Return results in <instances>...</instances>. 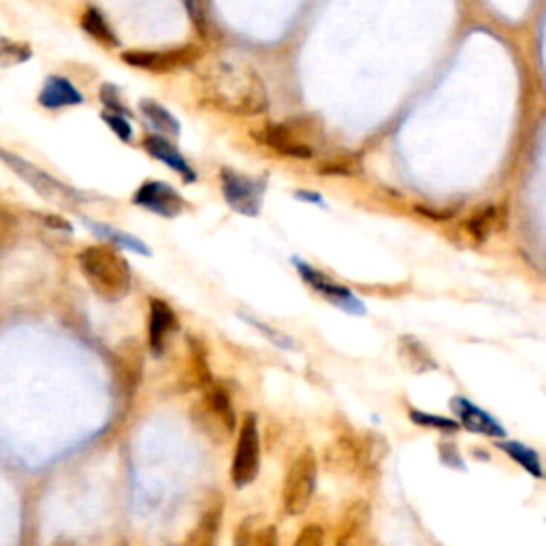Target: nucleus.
<instances>
[{"label": "nucleus", "instance_id": "nucleus-1", "mask_svg": "<svg viewBox=\"0 0 546 546\" xmlns=\"http://www.w3.org/2000/svg\"><path fill=\"white\" fill-rule=\"evenodd\" d=\"M192 88L203 107L235 118H256L269 107L263 77L248 60L237 56H216L201 64Z\"/></svg>", "mask_w": 546, "mask_h": 546}, {"label": "nucleus", "instance_id": "nucleus-2", "mask_svg": "<svg viewBox=\"0 0 546 546\" xmlns=\"http://www.w3.org/2000/svg\"><path fill=\"white\" fill-rule=\"evenodd\" d=\"M79 269L92 291L105 301H120L131 291V267L124 256L111 246H88L79 254Z\"/></svg>", "mask_w": 546, "mask_h": 546}, {"label": "nucleus", "instance_id": "nucleus-3", "mask_svg": "<svg viewBox=\"0 0 546 546\" xmlns=\"http://www.w3.org/2000/svg\"><path fill=\"white\" fill-rule=\"evenodd\" d=\"M378 442V438H363L352 429L337 431L325 446V465L333 474L365 478L374 472L382 457Z\"/></svg>", "mask_w": 546, "mask_h": 546}, {"label": "nucleus", "instance_id": "nucleus-4", "mask_svg": "<svg viewBox=\"0 0 546 546\" xmlns=\"http://www.w3.org/2000/svg\"><path fill=\"white\" fill-rule=\"evenodd\" d=\"M325 137L323 122L314 116L288 118L284 122L267 126L261 139L282 156L312 158Z\"/></svg>", "mask_w": 546, "mask_h": 546}, {"label": "nucleus", "instance_id": "nucleus-5", "mask_svg": "<svg viewBox=\"0 0 546 546\" xmlns=\"http://www.w3.org/2000/svg\"><path fill=\"white\" fill-rule=\"evenodd\" d=\"M192 421L214 442H227L237 431V412L229 391L222 384L212 382L203 391L199 404L192 408Z\"/></svg>", "mask_w": 546, "mask_h": 546}, {"label": "nucleus", "instance_id": "nucleus-6", "mask_svg": "<svg viewBox=\"0 0 546 546\" xmlns=\"http://www.w3.org/2000/svg\"><path fill=\"white\" fill-rule=\"evenodd\" d=\"M318 485V459L312 448L301 451L288 465L282 485V508L286 515L299 517L310 508Z\"/></svg>", "mask_w": 546, "mask_h": 546}, {"label": "nucleus", "instance_id": "nucleus-7", "mask_svg": "<svg viewBox=\"0 0 546 546\" xmlns=\"http://www.w3.org/2000/svg\"><path fill=\"white\" fill-rule=\"evenodd\" d=\"M261 470V433L254 412H246L239 425L235 453L231 463V480L237 489L252 485Z\"/></svg>", "mask_w": 546, "mask_h": 546}, {"label": "nucleus", "instance_id": "nucleus-8", "mask_svg": "<svg viewBox=\"0 0 546 546\" xmlns=\"http://www.w3.org/2000/svg\"><path fill=\"white\" fill-rule=\"evenodd\" d=\"M203 58V50L199 45H180L171 47V50H131L124 52L122 60L133 69H141L148 73H175L182 69L197 67L199 60Z\"/></svg>", "mask_w": 546, "mask_h": 546}, {"label": "nucleus", "instance_id": "nucleus-9", "mask_svg": "<svg viewBox=\"0 0 546 546\" xmlns=\"http://www.w3.org/2000/svg\"><path fill=\"white\" fill-rule=\"evenodd\" d=\"M220 182H222L224 199H227V203L237 214L248 216V218L259 216L263 197H265V188H267L265 180L248 178V175L237 173L233 169H222Z\"/></svg>", "mask_w": 546, "mask_h": 546}, {"label": "nucleus", "instance_id": "nucleus-10", "mask_svg": "<svg viewBox=\"0 0 546 546\" xmlns=\"http://www.w3.org/2000/svg\"><path fill=\"white\" fill-rule=\"evenodd\" d=\"M295 265H297V271H299V276L303 278V282L312 286L314 291L318 295H323L329 303L337 305V308L348 312V314H357V316L365 314V305L355 295H352L346 286L331 280L329 276H325L323 271L314 269L310 263H303V261L295 259Z\"/></svg>", "mask_w": 546, "mask_h": 546}, {"label": "nucleus", "instance_id": "nucleus-11", "mask_svg": "<svg viewBox=\"0 0 546 546\" xmlns=\"http://www.w3.org/2000/svg\"><path fill=\"white\" fill-rule=\"evenodd\" d=\"M133 203L163 218H178L186 210V201L180 192L156 180L143 182L133 195Z\"/></svg>", "mask_w": 546, "mask_h": 546}, {"label": "nucleus", "instance_id": "nucleus-12", "mask_svg": "<svg viewBox=\"0 0 546 546\" xmlns=\"http://www.w3.org/2000/svg\"><path fill=\"white\" fill-rule=\"evenodd\" d=\"M372 523V508L361 497L350 500L340 512L333 532L335 546H361L367 540V529Z\"/></svg>", "mask_w": 546, "mask_h": 546}, {"label": "nucleus", "instance_id": "nucleus-13", "mask_svg": "<svg viewBox=\"0 0 546 546\" xmlns=\"http://www.w3.org/2000/svg\"><path fill=\"white\" fill-rule=\"evenodd\" d=\"M186 365L182 372V389L184 391H205L214 382L212 367H210V355H207V346L203 344L201 337L190 335L186 340Z\"/></svg>", "mask_w": 546, "mask_h": 546}, {"label": "nucleus", "instance_id": "nucleus-14", "mask_svg": "<svg viewBox=\"0 0 546 546\" xmlns=\"http://www.w3.org/2000/svg\"><path fill=\"white\" fill-rule=\"evenodd\" d=\"M180 329V320L165 299L152 297L148 310V342L154 357H163L169 337Z\"/></svg>", "mask_w": 546, "mask_h": 546}, {"label": "nucleus", "instance_id": "nucleus-15", "mask_svg": "<svg viewBox=\"0 0 546 546\" xmlns=\"http://www.w3.org/2000/svg\"><path fill=\"white\" fill-rule=\"evenodd\" d=\"M222 519H224V500L218 493H214L203 506L197 523L192 525V529L184 536L180 546H216Z\"/></svg>", "mask_w": 546, "mask_h": 546}, {"label": "nucleus", "instance_id": "nucleus-16", "mask_svg": "<svg viewBox=\"0 0 546 546\" xmlns=\"http://www.w3.org/2000/svg\"><path fill=\"white\" fill-rule=\"evenodd\" d=\"M451 408L457 416L459 427L476 433V436H487V438H504L506 436V429L497 423V419H493L487 410L472 404L468 397H461V395L453 397Z\"/></svg>", "mask_w": 546, "mask_h": 546}, {"label": "nucleus", "instance_id": "nucleus-17", "mask_svg": "<svg viewBox=\"0 0 546 546\" xmlns=\"http://www.w3.org/2000/svg\"><path fill=\"white\" fill-rule=\"evenodd\" d=\"M143 365H146V359H143V348L139 340H126L118 346L116 350V374H118V384L120 389L126 395H133L143 378Z\"/></svg>", "mask_w": 546, "mask_h": 546}, {"label": "nucleus", "instance_id": "nucleus-18", "mask_svg": "<svg viewBox=\"0 0 546 546\" xmlns=\"http://www.w3.org/2000/svg\"><path fill=\"white\" fill-rule=\"evenodd\" d=\"M143 150H146L152 158L160 160V163H165L167 167H171L175 173H180L184 182H195L197 180V173L192 171V167L188 165V160L184 158V154L173 146V143L165 137H156V135H150L143 139Z\"/></svg>", "mask_w": 546, "mask_h": 546}, {"label": "nucleus", "instance_id": "nucleus-19", "mask_svg": "<svg viewBox=\"0 0 546 546\" xmlns=\"http://www.w3.org/2000/svg\"><path fill=\"white\" fill-rule=\"evenodd\" d=\"M84 96L79 92L67 77L50 75L45 79V84L39 92V105L45 109H60V107H73L82 105Z\"/></svg>", "mask_w": 546, "mask_h": 546}, {"label": "nucleus", "instance_id": "nucleus-20", "mask_svg": "<svg viewBox=\"0 0 546 546\" xmlns=\"http://www.w3.org/2000/svg\"><path fill=\"white\" fill-rule=\"evenodd\" d=\"M506 229V210L502 205H489L485 210L476 212L468 222H465V231L474 239V242H487L493 235L502 233Z\"/></svg>", "mask_w": 546, "mask_h": 546}, {"label": "nucleus", "instance_id": "nucleus-21", "mask_svg": "<svg viewBox=\"0 0 546 546\" xmlns=\"http://www.w3.org/2000/svg\"><path fill=\"white\" fill-rule=\"evenodd\" d=\"M399 359L416 374H425L431 372V369H436V361L431 359L429 350L416 340V337L410 335H404L399 340Z\"/></svg>", "mask_w": 546, "mask_h": 546}, {"label": "nucleus", "instance_id": "nucleus-22", "mask_svg": "<svg viewBox=\"0 0 546 546\" xmlns=\"http://www.w3.org/2000/svg\"><path fill=\"white\" fill-rule=\"evenodd\" d=\"M141 114L146 116V120L154 126V131H158L160 135L165 137H178L182 133V126L178 122L169 109H165L156 101H141L139 105Z\"/></svg>", "mask_w": 546, "mask_h": 546}, {"label": "nucleus", "instance_id": "nucleus-23", "mask_svg": "<svg viewBox=\"0 0 546 546\" xmlns=\"http://www.w3.org/2000/svg\"><path fill=\"white\" fill-rule=\"evenodd\" d=\"M233 546H280L278 529L273 525L254 527L252 521H246L242 527H237Z\"/></svg>", "mask_w": 546, "mask_h": 546}, {"label": "nucleus", "instance_id": "nucleus-24", "mask_svg": "<svg viewBox=\"0 0 546 546\" xmlns=\"http://www.w3.org/2000/svg\"><path fill=\"white\" fill-rule=\"evenodd\" d=\"M497 446H500V451H504L512 461H517L527 474L542 478V461L534 448H529L521 442H510V440L497 442Z\"/></svg>", "mask_w": 546, "mask_h": 546}, {"label": "nucleus", "instance_id": "nucleus-25", "mask_svg": "<svg viewBox=\"0 0 546 546\" xmlns=\"http://www.w3.org/2000/svg\"><path fill=\"white\" fill-rule=\"evenodd\" d=\"M82 28L88 32V35L94 39V41H99L101 45L105 47H118L120 41L116 37V32L111 30V26L107 24V20L103 18V13L99 9H86L84 15H82Z\"/></svg>", "mask_w": 546, "mask_h": 546}, {"label": "nucleus", "instance_id": "nucleus-26", "mask_svg": "<svg viewBox=\"0 0 546 546\" xmlns=\"http://www.w3.org/2000/svg\"><path fill=\"white\" fill-rule=\"evenodd\" d=\"M363 165L361 158L355 152H340L331 158H327L325 163H320L318 173L323 175H357L361 173Z\"/></svg>", "mask_w": 546, "mask_h": 546}, {"label": "nucleus", "instance_id": "nucleus-27", "mask_svg": "<svg viewBox=\"0 0 546 546\" xmlns=\"http://www.w3.org/2000/svg\"><path fill=\"white\" fill-rule=\"evenodd\" d=\"M32 52L26 43H18L0 37V69H9V67H18V64H24L30 60Z\"/></svg>", "mask_w": 546, "mask_h": 546}, {"label": "nucleus", "instance_id": "nucleus-28", "mask_svg": "<svg viewBox=\"0 0 546 546\" xmlns=\"http://www.w3.org/2000/svg\"><path fill=\"white\" fill-rule=\"evenodd\" d=\"M410 419L427 429H438L444 433H455L459 431V423L453 419H444V416L438 414H429V412H421V410H410Z\"/></svg>", "mask_w": 546, "mask_h": 546}, {"label": "nucleus", "instance_id": "nucleus-29", "mask_svg": "<svg viewBox=\"0 0 546 546\" xmlns=\"http://www.w3.org/2000/svg\"><path fill=\"white\" fill-rule=\"evenodd\" d=\"M105 120V124L114 131L122 141L131 143L133 139V126L131 122L126 120V116H120V114H114V111H105V114L101 116Z\"/></svg>", "mask_w": 546, "mask_h": 546}, {"label": "nucleus", "instance_id": "nucleus-30", "mask_svg": "<svg viewBox=\"0 0 546 546\" xmlns=\"http://www.w3.org/2000/svg\"><path fill=\"white\" fill-rule=\"evenodd\" d=\"M293 546H325V529L318 523L305 525L297 534Z\"/></svg>", "mask_w": 546, "mask_h": 546}, {"label": "nucleus", "instance_id": "nucleus-31", "mask_svg": "<svg viewBox=\"0 0 546 546\" xmlns=\"http://www.w3.org/2000/svg\"><path fill=\"white\" fill-rule=\"evenodd\" d=\"M101 101L105 103V107H107L109 111H114V114L131 116V114H128V109L122 105L120 96H118V90H116L114 84H105V86L101 88Z\"/></svg>", "mask_w": 546, "mask_h": 546}, {"label": "nucleus", "instance_id": "nucleus-32", "mask_svg": "<svg viewBox=\"0 0 546 546\" xmlns=\"http://www.w3.org/2000/svg\"><path fill=\"white\" fill-rule=\"evenodd\" d=\"M299 199H308V201H314V203H320V197L318 195H312V192H297Z\"/></svg>", "mask_w": 546, "mask_h": 546}, {"label": "nucleus", "instance_id": "nucleus-33", "mask_svg": "<svg viewBox=\"0 0 546 546\" xmlns=\"http://www.w3.org/2000/svg\"><path fill=\"white\" fill-rule=\"evenodd\" d=\"M56 546H73V544L71 542H58Z\"/></svg>", "mask_w": 546, "mask_h": 546}]
</instances>
